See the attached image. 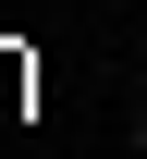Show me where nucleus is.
I'll list each match as a JSON object with an SVG mask.
<instances>
[{"mask_svg":"<svg viewBox=\"0 0 147 159\" xmlns=\"http://www.w3.org/2000/svg\"><path fill=\"white\" fill-rule=\"evenodd\" d=\"M25 98H37V61H25V49H0V110H25Z\"/></svg>","mask_w":147,"mask_h":159,"instance_id":"f257e3e1","label":"nucleus"},{"mask_svg":"<svg viewBox=\"0 0 147 159\" xmlns=\"http://www.w3.org/2000/svg\"><path fill=\"white\" fill-rule=\"evenodd\" d=\"M135 147H147V110H135Z\"/></svg>","mask_w":147,"mask_h":159,"instance_id":"f03ea898","label":"nucleus"}]
</instances>
